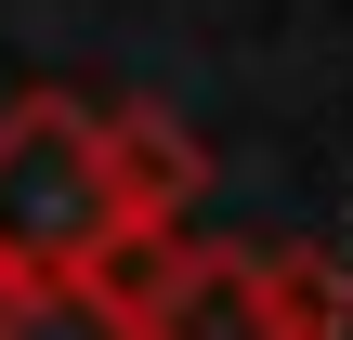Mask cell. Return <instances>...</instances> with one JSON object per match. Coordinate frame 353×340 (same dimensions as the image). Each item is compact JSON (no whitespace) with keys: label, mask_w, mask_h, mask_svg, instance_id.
<instances>
[{"label":"cell","mask_w":353,"mask_h":340,"mask_svg":"<svg viewBox=\"0 0 353 340\" xmlns=\"http://www.w3.org/2000/svg\"><path fill=\"white\" fill-rule=\"evenodd\" d=\"M118 170H105V105L26 92L0 105V262L13 275H79L118 236Z\"/></svg>","instance_id":"6da1fadb"},{"label":"cell","mask_w":353,"mask_h":340,"mask_svg":"<svg viewBox=\"0 0 353 340\" xmlns=\"http://www.w3.org/2000/svg\"><path fill=\"white\" fill-rule=\"evenodd\" d=\"M131 340H275V288H262V249H157Z\"/></svg>","instance_id":"7a4b0ae2"},{"label":"cell","mask_w":353,"mask_h":340,"mask_svg":"<svg viewBox=\"0 0 353 340\" xmlns=\"http://www.w3.org/2000/svg\"><path fill=\"white\" fill-rule=\"evenodd\" d=\"M105 170H118V210L131 223H170L183 236V197L210 183V144L183 118H157V105H105Z\"/></svg>","instance_id":"3957f363"},{"label":"cell","mask_w":353,"mask_h":340,"mask_svg":"<svg viewBox=\"0 0 353 340\" xmlns=\"http://www.w3.org/2000/svg\"><path fill=\"white\" fill-rule=\"evenodd\" d=\"M0 340H131V314H118L92 275H13V301H0Z\"/></svg>","instance_id":"277c9868"},{"label":"cell","mask_w":353,"mask_h":340,"mask_svg":"<svg viewBox=\"0 0 353 340\" xmlns=\"http://www.w3.org/2000/svg\"><path fill=\"white\" fill-rule=\"evenodd\" d=\"M262 288H275V340H353V275L327 249H262Z\"/></svg>","instance_id":"5b68a950"},{"label":"cell","mask_w":353,"mask_h":340,"mask_svg":"<svg viewBox=\"0 0 353 340\" xmlns=\"http://www.w3.org/2000/svg\"><path fill=\"white\" fill-rule=\"evenodd\" d=\"M0 301H13V262H0Z\"/></svg>","instance_id":"8992f818"}]
</instances>
